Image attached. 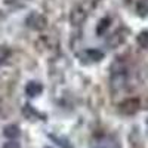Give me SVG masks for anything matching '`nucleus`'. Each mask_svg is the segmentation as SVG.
Wrapping results in <instances>:
<instances>
[{"mask_svg": "<svg viewBox=\"0 0 148 148\" xmlns=\"http://www.w3.org/2000/svg\"><path fill=\"white\" fill-rule=\"evenodd\" d=\"M92 2H93V3H96V2H99V0H92Z\"/></svg>", "mask_w": 148, "mask_h": 148, "instance_id": "10", "label": "nucleus"}, {"mask_svg": "<svg viewBox=\"0 0 148 148\" xmlns=\"http://www.w3.org/2000/svg\"><path fill=\"white\" fill-rule=\"evenodd\" d=\"M10 58V49L8 46H0V65H3Z\"/></svg>", "mask_w": 148, "mask_h": 148, "instance_id": "6", "label": "nucleus"}, {"mask_svg": "<svg viewBox=\"0 0 148 148\" xmlns=\"http://www.w3.org/2000/svg\"><path fill=\"white\" fill-rule=\"evenodd\" d=\"M8 136H15V135H18L19 132H18V127H15V126H9V127H6V132H5Z\"/></svg>", "mask_w": 148, "mask_h": 148, "instance_id": "8", "label": "nucleus"}, {"mask_svg": "<svg viewBox=\"0 0 148 148\" xmlns=\"http://www.w3.org/2000/svg\"><path fill=\"white\" fill-rule=\"evenodd\" d=\"M127 77H129V73L125 64H116L113 67V73H111V84L113 86H119V89L123 88L126 83H127Z\"/></svg>", "mask_w": 148, "mask_h": 148, "instance_id": "1", "label": "nucleus"}, {"mask_svg": "<svg viewBox=\"0 0 148 148\" xmlns=\"http://www.w3.org/2000/svg\"><path fill=\"white\" fill-rule=\"evenodd\" d=\"M25 90H27V93H28L30 96H36V95H39V93L43 90V88H42V84H40V83H37V82H31V83H28V84H27Z\"/></svg>", "mask_w": 148, "mask_h": 148, "instance_id": "5", "label": "nucleus"}, {"mask_svg": "<svg viewBox=\"0 0 148 148\" xmlns=\"http://www.w3.org/2000/svg\"><path fill=\"white\" fill-rule=\"evenodd\" d=\"M27 25L33 30H45L47 25V19L42 15V14H37V12H33V14L27 18Z\"/></svg>", "mask_w": 148, "mask_h": 148, "instance_id": "3", "label": "nucleus"}, {"mask_svg": "<svg viewBox=\"0 0 148 148\" xmlns=\"http://www.w3.org/2000/svg\"><path fill=\"white\" fill-rule=\"evenodd\" d=\"M5 148H19V145H18V142H15V141H10V142H8V144L5 145Z\"/></svg>", "mask_w": 148, "mask_h": 148, "instance_id": "9", "label": "nucleus"}, {"mask_svg": "<svg viewBox=\"0 0 148 148\" xmlns=\"http://www.w3.org/2000/svg\"><path fill=\"white\" fill-rule=\"evenodd\" d=\"M86 16H88V12L82 5L74 6L70 12V24L74 27H79L86 21Z\"/></svg>", "mask_w": 148, "mask_h": 148, "instance_id": "2", "label": "nucleus"}, {"mask_svg": "<svg viewBox=\"0 0 148 148\" xmlns=\"http://www.w3.org/2000/svg\"><path fill=\"white\" fill-rule=\"evenodd\" d=\"M99 148H107V147H99Z\"/></svg>", "mask_w": 148, "mask_h": 148, "instance_id": "11", "label": "nucleus"}, {"mask_svg": "<svg viewBox=\"0 0 148 148\" xmlns=\"http://www.w3.org/2000/svg\"><path fill=\"white\" fill-rule=\"evenodd\" d=\"M86 53L88 55H90L88 59H90V62H96V61H99V59H102V52L101 51H95V49H90V51H86Z\"/></svg>", "mask_w": 148, "mask_h": 148, "instance_id": "7", "label": "nucleus"}, {"mask_svg": "<svg viewBox=\"0 0 148 148\" xmlns=\"http://www.w3.org/2000/svg\"><path fill=\"white\" fill-rule=\"evenodd\" d=\"M125 40H126V31H125V30H117L116 33H113V34L108 37L107 43H108L111 47H117V46H120Z\"/></svg>", "mask_w": 148, "mask_h": 148, "instance_id": "4", "label": "nucleus"}]
</instances>
